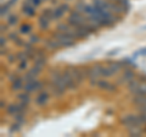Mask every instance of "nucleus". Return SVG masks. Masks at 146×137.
<instances>
[{"instance_id": "4468645a", "label": "nucleus", "mask_w": 146, "mask_h": 137, "mask_svg": "<svg viewBox=\"0 0 146 137\" xmlns=\"http://www.w3.org/2000/svg\"><path fill=\"white\" fill-rule=\"evenodd\" d=\"M76 31V33H77V37H78V39H85V38H88L89 36L91 34L90 32L85 28V27L82 25L79 27H77V28H73Z\"/></svg>"}, {"instance_id": "4be33fe9", "label": "nucleus", "mask_w": 146, "mask_h": 137, "mask_svg": "<svg viewBox=\"0 0 146 137\" xmlns=\"http://www.w3.org/2000/svg\"><path fill=\"white\" fill-rule=\"evenodd\" d=\"M33 62H34V65L44 67V65L46 64V55H38V56H35Z\"/></svg>"}, {"instance_id": "1a4fd4ad", "label": "nucleus", "mask_w": 146, "mask_h": 137, "mask_svg": "<svg viewBox=\"0 0 146 137\" xmlns=\"http://www.w3.org/2000/svg\"><path fill=\"white\" fill-rule=\"evenodd\" d=\"M22 13L27 17H34L36 15V11H35V6L32 5V4L28 1V0H25L23 4H22V9H21Z\"/></svg>"}, {"instance_id": "412c9836", "label": "nucleus", "mask_w": 146, "mask_h": 137, "mask_svg": "<svg viewBox=\"0 0 146 137\" xmlns=\"http://www.w3.org/2000/svg\"><path fill=\"white\" fill-rule=\"evenodd\" d=\"M58 43H60L61 48H71V47H74L76 45L74 39H60Z\"/></svg>"}, {"instance_id": "cd10ccee", "label": "nucleus", "mask_w": 146, "mask_h": 137, "mask_svg": "<svg viewBox=\"0 0 146 137\" xmlns=\"http://www.w3.org/2000/svg\"><path fill=\"white\" fill-rule=\"evenodd\" d=\"M21 129H22V125L15 121L10 127V132H18V131H21Z\"/></svg>"}, {"instance_id": "ddd939ff", "label": "nucleus", "mask_w": 146, "mask_h": 137, "mask_svg": "<svg viewBox=\"0 0 146 137\" xmlns=\"http://www.w3.org/2000/svg\"><path fill=\"white\" fill-rule=\"evenodd\" d=\"M25 87V80H23V76H18L17 79L11 82V89L15 91V92H18V91H21L22 88Z\"/></svg>"}, {"instance_id": "39448f33", "label": "nucleus", "mask_w": 146, "mask_h": 137, "mask_svg": "<svg viewBox=\"0 0 146 137\" xmlns=\"http://www.w3.org/2000/svg\"><path fill=\"white\" fill-rule=\"evenodd\" d=\"M62 77H63V81H65V83L67 86V91H76L78 88V85H77V82L73 80V77L70 74V71H68L67 67L62 71Z\"/></svg>"}, {"instance_id": "423d86ee", "label": "nucleus", "mask_w": 146, "mask_h": 137, "mask_svg": "<svg viewBox=\"0 0 146 137\" xmlns=\"http://www.w3.org/2000/svg\"><path fill=\"white\" fill-rule=\"evenodd\" d=\"M49 99H50V93L48 91H40V92L36 94V97L34 98V103L36 107H45L46 104L49 103Z\"/></svg>"}, {"instance_id": "dca6fc26", "label": "nucleus", "mask_w": 146, "mask_h": 137, "mask_svg": "<svg viewBox=\"0 0 146 137\" xmlns=\"http://www.w3.org/2000/svg\"><path fill=\"white\" fill-rule=\"evenodd\" d=\"M128 130V135L129 136H133V137H139L141 135H144V129L143 126H133V127H129Z\"/></svg>"}, {"instance_id": "c03bdc74", "label": "nucleus", "mask_w": 146, "mask_h": 137, "mask_svg": "<svg viewBox=\"0 0 146 137\" xmlns=\"http://www.w3.org/2000/svg\"><path fill=\"white\" fill-rule=\"evenodd\" d=\"M16 1H17V0H9V1H7V4H9V6H13V5H15V4H16Z\"/></svg>"}, {"instance_id": "c756f323", "label": "nucleus", "mask_w": 146, "mask_h": 137, "mask_svg": "<svg viewBox=\"0 0 146 137\" xmlns=\"http://www.w3.org/2000/svg\"><path fill=\"white\" fill-rule=\"evenodd\" d=\"M52 10H54V9H51V7H46V9H44L43 12H42V15H43V16H45V17H49V19L51 20Z\"/></svg>"}, {"instance_id": "9b49d317", "label": "nucleus", "mask_w": 146, "mask_h": 137, "mask_svg": "<svg viewBox=\"0 0 146 137\" xmlns=\"http://www.w3.org/2000/svg\"><path fill=\"white\" fill-rule=\"evenodd\" d=\"M17 99H18V102H20L21 107L23 108L25 110H27V109H28V104L31 102V93L25 91V92H22L17 95Z\"/></svg>"}, {"instance_id": "f03ea898", "label": "nucleus", "mask_w": 146, "mask_h": 137, "mask_svg": "<svg viewBox=\"0 0 146 137\" xmlns=\"http://www.w3.org/2000/svg\"><path fill=\"white\" fill-rule=\"evenodd\" d=\"M119 121L125 129H129V127L133 126H141L138 115H134V114H128V115L122 116Z\"/></svg>"}, {"instance_id": "2f4dec72", "label": "nucleus", "mask_w": 146, "mask_h": 137, "mask_svg": "<svg viewBox=\"0 0 146 137\" xmlns=\"http://www.w3.org/2000/svg\"><path fill=\"white\" fill-rule=\"evenodd\" d=\"M29 42H31L32 44H36V43L40 42V38H39L36 34H32L31 37H29Z\"/></svg>"}, {"instance_id": "7ed1b4c3", "label": "nucleus", "mask_w": 146, "mask_h": 137, "mask_svg": "<svg viewBox=\"0 0 146 137\" xmlns=\"http://www.w3.org/2000/svg\"><path fill=\"white\" fill-rule=\"evenodd\" d=\"M135 77H136V76H135V72H134V70H133V67H127V68H124V70H123L121 77L118 79L117 85H118V86L127 85L128 82L131 81L133 79H135Z\"/></svg>"}, {"instance_id": "20e7f679", "label": "nucleus", "mask_w": 146, "mask_h": 137, "mask_svg": "<svg viewBox=\"0 0 146 137\" xmlns=\"http://www.w3.org/2000/svg\"><path fill=\"white\" fill-rule=\"evenodd\" d=\"M68 11H71L70 5H68V4H60V5H57L56 7H54V10H52L51 21H56L58 19H61V17L65 15L66 12H68Z\"/></svg>"}, {"instance_id": "c85d7f7f", "label": "nucleus", "mask_w": 146, "mask_h": 137, "mask_svg": "<svg viewBox=\"0 0 146 137\" xmlns=\"http://www.w3.org/2000/svg\"><path fill=\"white\" fill-rule=\"evenodd\" d=\"M9 9H10V6H9V4H3L1 5V9H0V15H1V17H4L6 15V13L9 12Z\"/></svg>"}, {"instance_id": "c9c22d12", "label": "nucleus", "mask_w": 146, "mask_h": 137, "mask_svg": "<svg viewBox=\"0 0 146 137\" xmlns=\"http://www.w3.org/2000/svg\"><path fill=\"white\" fill-rule=\"evenodd\" d=\"M85 5H86L85 3H83V1H79V3H77L76 9H77V10H79V11L83 12V11H84V7H85Z\"/></svg>"}, {"instance_id": "a211bd4d", "label": "nucleus", "mask_w": 146, "mask_h": 137, "mask_svg": "<svg viewBox=\"0 0 146 137\" xmlns=\"http://www.w3.org/2000/svg\"><path fill=\"white\" fill-rule=\"evenodd\" d=\"M141 82H143V81H141L140 79H133L131 81H129V82L127 83V88H128V91H129L130 93H133L134 91L140 86Z\"/></svg>"}, {"instance_id": "58836bf2", "label": "nucleus", "mask_w": 146, "mask_h": 137, "mask_svg": "<svg viewBox=\"0 0 146 137\" xmlns=\"http://www.w3.org/2000/svg\"><path fill=\"white\" fill-rule=\"evenodd\" d=\"M17 75L16 74H10V75H9V81H10V82H13V81H15L16 79H17Z\"/></svg>"}, {"instance_id": "49530a36", "label": "nucleus", "mask_w": 146, "mask_h": 137, "mask_svg": "<svg viewBox=\"0 0 146 137\" xmlns=\"http://www.w3.org/2000/svg\"><path fill=\"white\" fill-rule=\"evenodd\" d=\"M43 1H46V0H43Z\"/></svg>"}, {"instance_id": "f257e3e1", "label": "nucleus", "mask_w": 146, "mask_h": 137, "mask_svg": "<svg viewBox=\"0 0 146 137\" xmlns=\"http://www.w3.org/2000/svg\"><path fill=\"white\" fill-rule=\"evenodd\" d=\"M68 71L72 75L73 80L77 82V85L80 86L86 79V70L83 67H77V66H68Z\"/></svg>"}, {"instance_id": "ea45409f", "label": "nucleus", "mask_w": 146, "mask_h": 137, "mask_svg": "<svg viewBox=\"0 0 146 137\" xmlns=\"http://www.w3.org/2000/svg\"><path fill=\"white\" fill-rule=\"evenodd\" d=\"M7 27H9V25H1V26H0V32H1V33H4V32H7Z\"/></svg>"}, {"instance_id": "7c9ffc66", "label": "nucleus", "mask_w": 146, "mask_h": 137, "mask_svg": "<svg viewBox=\"0 0 146 137\" xmlns=\"http://www.w3.org/2000/svg\"><path fill=\"white\" fill-rule=\"evenodd\" d=\"M138 55H140V56H145V55H146V48H141V49L138 50V52H135L131 59H136V56H138Z\"/></svg>"}, {"instance_id": "a878e982", "label": "nucleus", "mask_w": 146, "mask_h": 137, "mask_svg": "<svg viewBox=\"0 0 146 137\" xmlns=\"http://www.w3.org/2000/svg\"><path fill=\"white\" fill-rule=\"evenodd\" d=\"M71 28L72 27L68 24H58L56 26V31H58V32H68Z\"/></svg>"}, {"instance_id": "6ab92c4d", "label": "nucleus", "mask_w": 146, "mask_h": 137, "mask_svg": "<svg viewBox=\"0 0 146 137\" xmlns=\"http://www.w3.org/2000/svg\"><path fill=\"white\" fill-rule=\"evenodd\" d=\"M131 103L136 107L146 105V95H134L133 99H131Z\"/></svg>"}, {"instance_id": "79ce46f5", "label": "nucleus", "mask_w": 146, "mask_h": 137, "mask_svg": "<svg viewBox=\"0 0 146 137\" xmlns=\"http://www.w3.org/2000/svg\"><path fill=\"white\" fill-rule=\"evenodd\" d=\"M6 102H5V100H4V99H1V100H0V108H1V109H6Z\"/></svg>"}, {"instance_id": "f8f14e48", "label": "nucleus", "mask_w": 146, "mask_h": 137, "mask_svg": "<svg viewBox=\"0 0 146 137\" xmlns=\"http://www.w3.org/2000/svg\"><path fill=\"white\" fill-rule=\"evenodd\" d=\"M99 72H100V77H102V79H108V77H112V76L116 75L108 65L107 66L99 65Z\"/></svg>"}, {"instance_id": "0eeeda50", "label": "nucleus", "mask_w": 146, "mask_h": 137, "mask_svg": "<svg viewBox=\"0 0 146 137\" xmlns=\"http://www.w3.org/2000/svg\"><path fill=\"white\" fill-rule=\"evenodd\" d=\"M23 89L28 93H35V92H40L43 89V82L39 80H34L32 82H28V83H25Z\"/></svg>"}, {"instance_id": "bb28decb", "label": "nucleus", "mask_w": 146, "mask_h": 137, "mask_svg": "<svg viewBox=\"0 0 146 137\" xmlns=\"http://www.w3.org/2000/svg\"><path fill=\"white\" fill-rule=\"evenodd\" d=\"M27 67H28V59H23V60L18 61V67H17L18 71H25Z\"/></svg>"}, {"instance_id": "393cba45", "label": "nucleus", "mask_w": 146, "mask_h": 137, "mask_svg": "<svg viewBox=\"0 0 146 137\" xmlns=\"http://www.w3.org/2000/svg\"><path fill=\"white\" fill-rule=\"evenodd\" d=\"M112 1H117V3H119L121 5L124 7V10H125V12L128 13L129 12V10H130V1L129 0H112Z\"/></svg>"}, {"instance_id": "e433bc0d", "label": "nucleus", "mask_w": 146, "mask_h": 137, "mask_svg": "<svg viewBox=\"0 0 146 137\" xmlns=\"http://www.w3.org/2000/svg\"><path fill=\"white\" fill-rule=\"evenodd\" d=\"M7 38L10 40H12V42H15V40L18 38V36H17V33H15V32H10V33L7 34Z\"/></svg>"}, {"instance_id": "2eb2a0df", "label": "nucleus", "mask_w": 146, "mask_h": 137, "mask_svg": "<svg viewBox=\"0 0 146 137\" xmlns=\"http://www.w3.org/2000/svg\"><path fill=\"white\" fill-rule=\"evenodd\" d=\"M44 43H45V47H46V49H49V50H56L58 48H61V45H60V43H58V40L55 39L54 37L46 39Z\"/></svg>"}, {"instance_id": "f3484780", "label": "nucleus", "mask_w": 146, "mask_h": 137, "mask_svg": "<svg viewBox=\"0 0 146 137\" xmlns=\"http://www.w3.org/2000/svg\"><path fill=\"white\" fill-rule=\"evenodd\" d=\"M50 20L49 17H45L43 15H40V17L38 19V25H39V28L42 30V31H46L49 28V26H50Z\"/></svg>"}, {"instance_id": "473e14b6", "label": "nucleus", "mask_w": 146, "mask_h": 137, "mask_svg": "<svg viewBox=\"0 0 146 137\" xmlns=\"http://www.w3.org/2000/svg\"><path fill=\"white\" fill-rule=\"evenodd\" d=\"M16 55H17V61H21V60H23V59H27V55H26L25 50H22V52L16 53Z\"/></svg>"}, {"instance_id": "72a5a7b5", "label": "nucleus", "mask_w": 146, "mask_h": 137, "mask_svg": "<svg viewBox=\"0 0 146 137\" xmlns=\"http://www.w3.org/2000/svg\"><path fill=\"white\" fill-rule=\"evenodd\" d=\"M121 52V48H116V49H113V50H110V52H107V54L106 55L107 56H115V55H117L118 53Z\"/></svg>"}, {"instance_id": "5701e85b", "label": "nucleus", "mask_w": 146, "mask_h": 137, "mask_svg": "<svg viewBox=\"0 0 146 137\" xmlns=\"http://www.w3.org/2000/svg\"><path fill=\"white\" fill-rule=\"evenodd\" d=\"M6 22H7V25L10 27H15L18 24V16L15 15V13H13V15H10L6 19Z\"/></svg>"}, {"instance_id": "6e6552de", "label": "nucleus", "mask_w": 146, "mask_h": 137, "mask_svg": "<svg viewBox=\"0 0 146 137\" xmlns=\"http://www.w3.org/2000/svg\"><path fill=\"white\" fill-rule=\"evenodd\" d=\"M117 86L118 85L111 83V82L107 81L106 79H102V80L98 81V87L100 89L105 91V92H116V91H117Z\"/></svg>"}, {"instance_id": "4c0bfd02", "label": "nucleus", "mask_w": 146, "mask_h": 137, "mask_svg": "<svg viewBox=\"0 0 146 137\" xmlns=\"http://www.w3.org/2000/svg\"><path fill=\"white\" fill-rule=\"evenodd\" d=\"M6 42H7V38L4 37V36H1V37H0V48L6 47Z\"/></svg>"}, {"instance_id": "a19ab883", "label": "nucleus", "mask_w": 146, "mask_h": 137, "mask_svg": "<svg viewBox=\"0 0 146 137\" xmlns=\"http://www.w3.org/2000/svg\"><path fill=\"white\" fill-rule=\"evenodd\" d=\"M138 111H139V113H145V114H146V105L138 107Z\"/></svg>"}, {"instance_id": "aec40b11", "label": "nucleus", "mask_w": 146, "mask_h": 137, "mask_svg": "<svg viewBox=\"0 0 146 137\" xmlns=\"http://www.w3.org/2000/svg\"><path fill=\"white\" fill-rule=\"evenodd\" d=\"M32 30H33L32 25H29V24H23V25L20 26V30H18V32H20L21 34H23V36H27V34H31Z\"/></svg>"}, {"instance_id": "b1692460", "label": "nucleus", "mask_w": 146, "mask_h": 137, "mask_svg": "<svg viewBox=\"0 0 146 137\" xmlns=\"http://www.w3.org/2000/svg\"><path fill=\"white\" fill-rule=\"evenodd\" d=\"M26 113H18V114H16L15 116V121L16 122H18V124H21V125H23L25 122H26Z\"/></svg>"}, {"instance_id": "37998d69", "label": "nucleus", "mask_w": 146, "mask_h": 137, "mask_svg": "<svg viewBox=\"0 0 146 137\" xmlns=\"http://www.w3.org/2000/svg\"><path fill=\"white\" fill-rule=\"evenodd\" d=\"M1 49V56H4V55H7V49H6V47H3V48H0Z\"/></svg>"}, {"instance_id": "9d476101", "label": "nucleus", "mask_w": 146, "mask_h": 137, "mask_svg": "<svg viewBox=\"0 0 146 137\" xmlns=\"http://www.w3.org/2000/svg\"><path fill=\"white\" fill-rule=\"evenodd\" d=\"M5 111H6L7 115L15 116L16 114H18V113H26L27 110H25V109L21 107V104H15V103H12V104H9V105L6 107Z\"/></svg>"}, {"instance_id": "a18cd8bd", "label": "nucleus", "mask_w": 146, "mask_h": 137, "mask_svg": "<svg viewBox=\"0 0 146 137\" xmlns=\"http://www.w3.org/2000/svg\"><path fill=\"white\" fill-rule=\"evenodd\" d=\"M141 31H146V25H145V26H143V27H141Z\"/></svg>"}, {"instance_id": "f704fd0d", "label": "nucleus", "mask_w": 146, "mask_h": 137, "mask_svg": "<svg viewBox=\"0 0 146 137\" xmlns=\"http://www.w3.org/2000/svg\"><path fill=\"white\" fill-rule=\"evenodd\" d=\"M7 61L10 64L17 61V55L16 54H7Z\"/></svg>"}]
</instances>
